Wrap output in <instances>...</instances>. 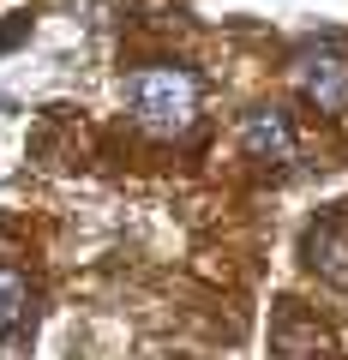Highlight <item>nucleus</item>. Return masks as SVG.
<instances>
[{"label": "nucleus", "mask_w": 348, "mask_h": 360, "mask_svg": "<svg viewBox=\"0 0 348 360\" xmlns=\"http://www.w3.org/2000/svg\"><path fill=\"white\" fill-rule=\"evenodd\" d=\"M132 120L150 139H186L198 127V78L186 66H144V72H132Z\"/></svg>", "instance_id": "1"}, {"label": "nucleus", "mask_w": 348, "mask_h": 360, "mask_svg": "<svg viewBox=\"0 0 348 360\" xmlns=\"http://www.w3.org/2000/svg\"><path fill=\"white\" fill-rule=\"evenodd\" d=\"M288 78L307 96V108H318V115H342L348 108V49L342 42H307L295 54V66H288Z\"/></svg>", "instance_id": "2"}, {"label": "nucleus", "mask_w": 348, "mask_h": 360, "mask_svg": "<svg viewBox=\"0 0 348 360\" xmlns=\"http://www.w3.org/2000/svg\"><path fill=\"white\" fill-rule=\"evenodd\" d=\"M240 150L252 156V162H264V168H288L300 156L295 120H288L283 108H252V115L240 120Z\"/></svg>", "instance_id": "3"}, {"label": "nucleus", "mask_w": 348, "mask_h": 360, "mask_svg": "<svg viewBox=\"0 0 348 360\" xmlns=\"http://www.w3.org/2000/svg\"><path fill=\"white\" fill-rule=\"evenodd\" d=\"M307 264L318 270L324 283L348 288V222H318V229H307Z\"/></svg>", "instance_id": "4"}, {"label": "nucleus", "mask_w": 348, "mask_h": 360, "mask_svg": "<svg viewBox=\"0 0 348 360\" xmlns=\"http://www.w3.org/2000/svg\"><path fill=\"white\" fill-rule=\"evenodd\" d=\"M30 276L25 270H13V264H0V336H18L30 324Z\"/></svg>", "instance_id": "5"}, {"label": "nucleus", "mask_w": 348, "mask_h": 360, "mask_svg": "<svg viewBox=\"0 0 348 360\" xmlns=\"http://www.w3.org/2000/svg\"><path fill=\"white\" fill-rule=\"evenodd\" d=\"M276 342H283V354H288V360H318V354H324V330H318V324H300L295 312L283 319Z\"/></svg>", "instance_id": "6"}]
</instances>
